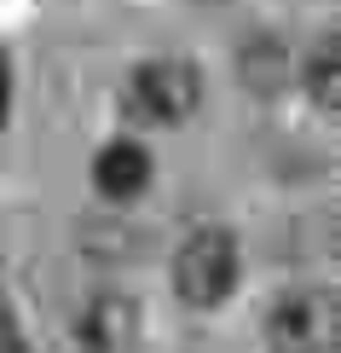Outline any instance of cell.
I'll list each match as a JSON object with an SVG mask.
<instances>
[{
    "label": "cell",
    "mask_w": 341,
    "mask_h": 353,
    "mask_svg": "<svg viewBox=\"0 0 341 353\" xmlns=\"http://www.w3.org/2000/svg\"><path fill=\"white\" fill-rule=\"evenodd\" d=\"M122 105L139 128H180L203 105V76L185 58H151V64H139L127 76Z\"/></svg>",
    "instance_id": "6da1fadb"
},
{
    "label": "cell",
    "mask_w": 341,
    "mask_h": 353,
    "mask_svg": "<svg viewBox=\"0 0 341 353\" xmlns=\"http://www.w3.org/2000/svg\"><path fill=\"white\" fill-rule=\"evenodd\" d=\"M237 278H243V255H237V238L220 226L191 232L174 255V290H180L185 307H220L231 301Z\"/></svg>",
    "instance_id": "7a4b0ae2"
},
{
    "label": "cell",
    "mask_w": 341,
    "mask_h": 353,
    "mask_svg": "<svg viewBox=\"0 0 341 353\" xmlns=\"http://www.w3.org/2000/svg\"><path fill=\"white\" fill-rule=\"evenodd\" d=\"M272 353H341V307L335 290H295L266 313Z\"/></svg>",
    "instance_id": "3957f363"
},
{
    "label": "cell",
    "mask_w": 341,
    "mask_h": 353,
    "mask_svg": "<svg viewBox=\"0 0 341 353\" xmlns=\"http://www.w3.org/2000/svg\"><path fill=\"white\" fill-rule=\"evenodd\" d=\"M133 336H139V307L127 296H116V290L93 296L81 307V319H76V342L87 353H127Z\"/></svg>",
    "instance_id": "277c9868"
},
{
    "label": "cell",
    "mask_w": 341,
    "mask_h": 353,
    "mask_svg": "<svg viewBox=\"0 0 341 353\" xmlns=\"http://www.w3.org/2000/svg\"><path fill=\"white\" fill-rule=\"evenodd\" d=\"M93 185L105 191L110 203H133L145 185H151V157H145V145H133V139L105 145L99 163H93Z\"/></svg>",
    "instance_id": "5b68a950"
},
{
    "label": "cell",
    "mask_w": 341,
    "mask_h": 353,
    "mask_svg": "<svg viewBox=\"0 0 341 353\" xmlns=\"http://www.w3.org/2000/svg\"><path fill=\"white\" fill-rule=\"evenodd\" d=\"M307 87H313L318 110H335V105H341V70H335V41H324V47H318L313 70H307Z\"/></svg>",
    "instance_id": "8992f818"
},
{
    "label": "cell",
    "mask_w": 341,
    "mask_h": 353,
    "mask_svg": "<svg viewBox=\"0 0 341 353\" xmlns=\"http://www.w3.org/2000/svg\"><path fill=\"white\" fill-rule=\"evenodd\" d=\"M249 81L255 87L284 81V47H278V41H255V47H249Z\"/></svg>",
    "instance_id": "52a82bcc"
},
{
    "label": "cell",
    "mask_w": 341,
    "mask_h": 353,
    "mask_svg": "<svg viewBox=\"0 0 341 353\" xmlns=\"http://www.w3.org/2000/svg\"><path fill=\"white\" fill-rule=\"evenodd\" d=\"M0 353H29V347H23V336H18V325H12V319H0Z\"/></svg>",
    "instance_id": "ba28073f"
},
{
    "label": "cell",
    "mask_w": 341,
    "mask_h": 353,
    "mask_svg": "<svg viewBox=\"0 0 341 353\" xmlns=\"http://www.w3.org/2000/svg\"><path fill=\"white\" fill-rule=\"evenodd\" d=\"M6 105H12V64L0 58V128H6Z\"/></svg>",
    "instance_id": "9c48e42d"
}]
</instances>
